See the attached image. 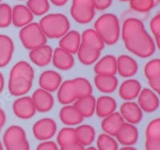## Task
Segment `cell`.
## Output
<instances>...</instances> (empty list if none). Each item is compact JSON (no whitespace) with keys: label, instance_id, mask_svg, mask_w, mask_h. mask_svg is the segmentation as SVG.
<instances>
[{"label":"cell","instance_id":"cell-1","mask_svg":"<svg viewBox=\"0 0 160 150\" xmlns=\"http://www.w3.org/2000/svg\"><path fill=\"white\" fill-rule=\"evenodd\" d=\"M121 31L124 45L130 52L140 58H148L155 53V42L140 19L128 18Z\"/></svg>","mask_w":160,"mask_h":150},{"label":"cell","instance_id":"cell-2","mask_svg":"<svg viewBox=\"0 0 160 150\" xmlns=\"http://www.w3.org/2000/svg\"><path fill=\"white\" fill-rule=\"evenodd\" d=\"M35 71L27 61H18L10 71L8 90L14 96H22L32 87Z\"/></svg>","mask_w":160,"mask_h":150},{"label":"cell","instance_id":"cell-3","mask_svg":"<svg viewBox=\"0 0 160 150\" xmlns=\"http://www.w3.org/2000/svg\"><path fill=\"white\" fill-rule=\"evenodd\" d=\"M95 30L102 38L104 44L113 45L120 37V24L118 17L111 13L101 15L95 23Z\"/></svg>","mask_w":160,"mask_h":150},{"label":"cell","instance_id":"cell-4","mask_svg":"<svg viewBox=\"0 0 160 150\" xmlns=\"http://www.w3.org/2000/svg\"><path fill=\"white\" fill-rule=\"evenodd\" d=\"M39 26L44 35L49 39L62 38L70 29V22L63 14H49L41 18Z\"/></svg>","mask_w":160,"mask_h":150},{"label":"cell","instance_id":"cell-5","mask_svg":"<svg viewBox=\"0 0 160 150\" xmlns=\"http://www.w3.org/2000/svg\"><path fill=\"white\" fill-rule=\"evenodd\" d=\"M19 39L24 48L30 51L47 44V37L37 23H31L22 28L19 31Z\"/></svg>","mask_w":160,"mask_h":150},{"label":"cell","instance_id":"cell-6","mask_svg":"<svg viewBox=\"0 0 160 150\" xmlns=\"http://www.w3.org/2000/svg\"><path fill=\"white\" fill-rule=\"evenodd\" d=\"M2 139L6 150H30L26 132L18 125L9 127L4 132Z\"/></svg>","mask_w":160,"mask_h":150},{"label":"cell","instance_id":"cell-7","mask_svg":"<svg viewBox=\"0 0 160 150\" xmlns=\"http://www.w3.org/2000/svg\"><path fill=\"white\" fill-rule=\"evenodd\" d=\"M95 6L93 0H73L71 15L77 23L86 24L95 16Z\"/></svg>","mask_w":160,"mask_h":150},{"label":"cell","instance_id":"cell-8","mask_svg":"<svg viewBox=\"0 0 160 150\" xmlns=\"http://www.w3.org/2000/svg\"><path fill=\"white\" fill-rule=\"evenodd\" d=\"M57 125L51 118H42L34 124L32 128L33 135L41 141H49L56 133Z\"/></svg>","mask_w":160,"mask_h":150},{"label":"cell","instance_id":"cell-9","mask_svg":"<svg viewBox=\"0 0 160 150\" xmlns=\"http://www.w3.org/2000/svg\"><path fill=\"white\" fill-rule=\"evenodd\" d=\"M12 108L14 114L20 119L23 120L31 119L36 112V108L31 97L27 96H22L15 100V102L13 103Z\"/></svg>","mask_w":160,"mask_h":150},{"label":"cell","instance_id":"cell-10","mask_svg":"<svg viewBox=\"0 0 160 150\" xmlns=\"http://www.w3.org/2000/svg\"><path fill=\"white\" fill-rule=\"evenodd\" d=\"M138 104L142 111L153 112L159 107V99L152 89L145 88L141 89L138 96Z\"/></svg>","mask_w":160,"mask_h":150},{"label":"cell","instance_id":"cell-11","mask_svg":"<svg viewBox=\"0 0 160 150\" xmlns=\"http://www.w3.org/2000/svg\"><path fill=\"white\" fill-rule=\"evenodd\" d=\"M115 137L121 145L124 146H132L138 141V130L132 124L124 122Z\"/></svg>","mask_w":160,"mask_h":150},{"label":"cell","instance_id":"cell-12","mask_svg":"<svg viewBox=\"0 0 160 150\" xmlns=\"http://www.w3.org/2000/svg\"><path fill=\"white\" fill-rule=\"evenodd\" d=\"M33 103L35 104L36 111L40 112H47L51 109L54 106V97L51 92L38 88L35 90L32 96H31Z\"/></svg>","mask_w":160,"mask_h":150},{"label":"cell","instance_id":"cell-13","mask_svg":"<svg viewBox=\"0 0 160 150\" xmlns=\"http://www.w3.org/2000/svg\"><path fill=\"white\" fill-rule=\"evenodd\" d=\"M120 114L128 123L135 125L142 119V111L137 103L134 101H127L120 107Z\"/></svg>","mask_w":160,"mask_h":150},{"label":"cell","instance_id":"cell-14","mask_svg":"<svg viewBox=\"0 0 160 150\" xmlns=\"http://www.w3.org/2000/svg\"><path fill=\"white\" fill-rule=\"evenodd\" d=\"M38 84L42 89L50 92H55L62 84V76L57 71L47 70L40 75Z\"/></svg>","mask_w":160,"mask_h":150},{"label":"cell","instance_id":"cell-15","mask_svg":"<svg viewBox=\"0 0 160 150\" xmlns=\"http://www.w3.org/2000/svg\"><path fill=\"white\" fill-rule=\"evenodd\" d=\"M52 62L53 65L58 69L68 71L71 69L74 66L75 59L72 54L58 47L53 51Z\"/></svg>","mask_w":160,"mask_h":150},{"label":"cell","instance_id":"cell-16","mask_svg":"<svg viewBox=\"0 0 160 150\" xmlns=\"http://www.w3.org/2000/svg\"><path fill=\"white\" fill-rule=\"evenodd\" d=\"M138 69L136 60L128 55H121L117 59V72L122 77L128 78L135 75Z\"/></svg>","mask_w":160,"mask_h":150},{"label":"cell","instance_id":"cell-17","mask_svg":"<svg viewBox=\"0 0 160 150\" xmlns=\"http://www.w3.org/2000/svg\"><path fill=\"white\" fill-rule=\"evenodd\" d=\"M53 50L49 45H42L35 49L31 50L29 52V58L35 65L39 67H45L52 60Z\"/></svg>","mask_w":160,"mask_h":150},{"label":"cell","instance_id":"cell-18","mask_svg":"<svg viewBox=\"0 0 160 150\" xmlns=\"http://www.w3.org/2000/svg\"><path fill=\"white\" fill-rule=\"evenodd\" d=\"M34 15L29 8L22 4H18L12 8V23L17 28H23L31 23Z\"/></svg>","mask_w":160,"mask_h":150},{"label":"cell","instance_id":"cell-19","mask_svg":"<svg viewBox=\"0 0 160 150\" xmlns=\"http://www.w3.org/2000/svg\"><path fill=\"white\" fill-rule=\"evenodd\" d=\"M59 118L64 125L74 126L79 125L84 117L74 105L67 104L60 110Z\"/></svg>","mask_w":160,"mask_h":150},{"label":"cell","instance_id":"cell-20","mask_svg":"<svg viewBox=\"0 0 160 150\" xmlns=\"http://www.w3.org/2000/svg\"><path fill=\"white\" fill-rule=\"evenodd\" d=\"M94 69L96 75H115L117 73V59L113 55H105L96 63Z\"/></svg>","mask_w":160,"mask_h":150},{"label":"cell","instance_id":"cell-21","mask_svg":"<svg viewBox=\"0 0 160 150\" xmlns=\"http://www.w3.org/2000/svg\"><path fill=\"white\" fill-rule=\"evenodd\" d=\"M141 91V84L137 80H127L118 88V94L122 100L131 101L137 98Z\"/></svg>","mask_w":160,"mask_h":150},{"label":"cell","instance_id":"cell-22","mask_svg":"<svg viewBox=\"0 0 160 150\" xmlns=\"http://www.w3.org/2000/svg\"><path fill=\"white\" fill-rule=\"evenodd\" d=\"M59 48L68 51L71 54L77 53L81 45V35L75 30L69 31L62 38H60Z\"/></svg>","mask_w":160,"mask_h":150},{"label":"cell","instance_id":"cell-23","mask_svg":"<svg viewBox=\"0 0 160 150\" xmlns=\"http://www.w3.org/2000/svg\"><path fill=\"white\" fill-rule=\"evenodd\" d=\"M124 124V120L119 112H114L108 116L104 117L101 123V127L105 133L114 137Z\"/></svg>","mask_w":160,"mask_h":150},{"label":"cell","instance_id":"cell-24","mask_svg":"<svg viewBox=\"0 0 160 150\" xmlns=\"http://www.w3.org/2000/svg\"><path fill=\"white\" fill-rule=\"evenodd\" d=\"M14 42L8 35H0V68L7 66L14 53Z\"/></svg>","mask_w":160,"mask_h":150},{"label":"cell","instance_id":"cell-25","mask_svg":"<svg viewBox=\"0 0 160 150\" xmlns=\"http://www.w3.org/2000/svg\"><path fill=\"white\" fill-rule=\"evenodd\" d=\"M58 100L60 104L67 105L77 100L76 92L72 80L62 82L58 90Z\"/></svg>","mask_w":160,"mask_h":150},{"label":"cell","instance_id":"cell-26","mask_svg":"<svg viewBox=\"0 0 160 150\" xmlns=\"http://www.w3.org/2000/svg\"><path fill=\"white\" fill-rule=\"evenodd\" d=\"M116 106V101L114 98L109 96H102L96 101L95 112L98 116L104 118L115 112Z\"/></svg>","mask_w":160,"mask_h":150},{"label":"cell","instance_id":"cell-27","mask_svg":"<svg viewBox=\"0 0 160 150\" xmlns=\"http://www.w3.org/2000/svg\"><path fill=\"white\" fill-rule=\"evenodd\" d=\"M94 82L98 91L103 93H111L118 87V79L115 75H96Z\"/></svg>","mask_w":160,"mask_h":150},{"label":"cell","instance_id":"cell-28","mask_svg":"<svg viewBox=\"0 0 160 150\" xmlns=\"http://www.w3.org/2000/svg\"><path fill=\"white\" fill-rule=\"evenodd\" d=\"M96 100L93 95L87 96L76 100L74 103V106L79 111L83 117H91L95 112Z\"/></svg>","mask_w":160,"mask_h":150},{"label":"cell","instance_id":"cell-29","mask_svg":"<svg viewBox=\"0 0 160 150\" xmlns=\"http://www.w3.org/2000/svg\"><path fill=\"white\" fill-rule=\"evenodd\" d=\"M78 60L84 65H91L99 59L100 51L81 44L77 51Z\"/></svg>","mask_w":160,"mask_h":150},{"label":"cell","instance_id":"cell-30","mask_svg":"<svg viewBox=\"0 0 160 150\" xmlns=\"http://www.w3.org/2000/svg\"><path fill=\"white\" fill-rule=\"evenodd\" d=\"M81 44L91 47L100 51L103 49L104 45H105L103 40L97 33L96 31L91 28L87 29L83 31V33L81 35Z\"/></svg>","mask_w":160,"mask_h":150},{"label":"cell","instance_id":"cell-31","mask_svg":"<svg viewBox=\"0 0 160 150\" xmlns=\"http://www.w3.org/2000/svg\"><path fill=\"white\" fill-rule=\"evenodd\" d=\"M76 139L83 146H89L95 140V131L91 125H82L75 128Z\"/></svg>","mask_w":160,"mask_h":150},{"label":"cell","instance_id":"cell-32","mask_svg":"<svg viewBox=\"0 0 160 150\" xmlns=\"http://www.w3.org/2000/svg\"><path fill=\"white\" fill-rule=\"evenodd\" d=\"M72 80L76 92L77 100L87 96L92 95V85L88 79L83 77H77Z\"/></svg>","mask_w":160,"mask_h":150},{"label":"cell","instance_id":"cell-33","mask_svg":"<svg viewBox=\"0 0 160 150\" xmlns=\"http://www.w3.org/2000/svg\"><path fill=\"white\" fill-rule=\"evenodd\" d=\"M76 141L75 128H71V127H66V128H62L57 136V142L60 147L70 145Z\"/></svg>","mask_w":160,"mask_h":150},{"label":"cell","instance_id":"cell-34","mask_svg":"<svg viewBox=\"0 0 160 150\" xmlns=\"http://www.w3.org/2000/svg\"><path fill=\"white\" fill-rule=\"evenodd\" d=\"M116 140L107 133L100 134L97 139V148L98 150H118Z\"/></svg>","mask_w":160,"mask_h":150},{"label":"cell","instance_id":"cell-35","mask_svg":"<svg viewBox=\"0 0 160 150\" xmlns=\"http://www.w3.org/2000/svg\"><path fill=\"white\" fill-rule=\"evenodd\" d=\"M27 7L32 12L33 15H42L50 9L48 0H28Z\"/></svg>","mask_w":160,"mask_h":150},{"label":"cell","instance_id":"cell-36","mask_svg":"<svg viewBox=\"0 0 160 150\" xmlns=\"http://www.w3.org/2000/svg\"><path fill=\"white\" fill-rule=\"evenodd\" d=\"M158 2V0H130V7L136 12L148 13Z\"/></svg>","mask_w":160,"mask_h":150},{"label":"cell","instance_id":"cell-37","mask_svg":"<svg viewBox=\"0 0 160 150\" xmlns=\"http://www.w3.org/2000/svg\"><path fill=\"white\" fill-rule=\"evenodd\" d=\"M144 74L147 79H154L155 77L160 75V59H153L148 61L144 67Z\"/></svg>","mask_w":160,"mask_h":150},{"label":"cell","instance_id":"cell-38","mask_svg":"<svg viewBox=\"0 0 160 150\" xmlns=\"http://www.w3.org/2000/svg\"><path fill=\"white\" fill-rule=\"evenodd\" d=\"M12 23V8L8 3H0V28H7Z\"/></svg>","mask_w":160,"mask_h":150},{"label":"cell","instance_id":"cell-39","mask_svg":"<svg viewBox=\"0 0 160 150\" xmlns=\"http://www.w3.org/2000/svg\"><path fill=\"white\" fill-rule=\"evenodd\" d=\"M146 139H160V118L151 121L146 128Z\"/></svg>","mask_w":160,"mask_h":150},{"label":"cell","instance_id":"cell-40","mask_svg":"<svg viewBox=\"0 0 160 150\" xmlns=\"http://www.w3.org/2000/svg\"><path fill=\"white\" fill-rule=\"evenodd\" d=\"M149 27L154 36L160 35V11L152 17L150 21Z\"/></svg>","mask_w":160,"mask_h":150},{"label":"cell","instance_id":"cell-41","mask_svg":"<svg viewBox=\"0 0 160 150\" xmlns=\"http://www.w3.org/2000/svg\"><path fill=\"white\" fill-rule=\"evenodd\" d=\"M36 150H58V148L54 141H44L37 146Z\"/></svg>","mask_w":160,"mask_h":150},{"label":"cell","instance_id":"cell-42","mask_svg":"<svg viewBox=\"0 0 160 150\" xmlns=\"http://www.w3.org/2000/svg\"><path fill=\"white\" fill-rule=\"evenodd\" d=\"M146 150H160V139H146Z\"/></svg>","mask_w":160,"mask_h":150},{"label":"cell","instance_id":"cell-43","mask_svg":"<svg viewBox=\"0 0 160 150\" xmlns=\"http://www.w3.org/2000/svg\"><path fill=\"white\" fill-rule=\"evenodd\" d=\"M95 8L98 11H104L108 9L112 3V0H93Z\"/></svg>","mask_w":160,"mask_h":150},{"label":"cell","instance_id":"cell-44","mask_svg":"<svg viewBox=\"0 0 160 150\" xmlns=\"http://www.w3.org/2000/svg\"><path fill=\"white\" fill-rule=\"evenodd\" d=\"M148 82L153 91L160 96V75L155 77L154 79L149 80Z\"/></svg>","mask_w":160,"mask_h":150},{"label":"cell","instance_id":"cell-45","mask_svg":"<svg viewBox=\"0 0 160 150\" xmlns=\"http://www.w3.org/2000/svg\"><path fill=\"white\" fill-rule=\"evenodd\" d=\"M60 150H84V146L78 141L70 144L68 145H64L61 147Z\"/></svg>","mask_w":160,"mask_h":150},{"label":"cell","instance_id":"cell-46","mask_svg":"<svg viewBox=\"0 0 160 150\" xmlns=\"http://www.w3.org/2000/svg\"><path fill=\"white\" fill-rule=\"evenodd\" d=\"M6 122V114L5 112L2 108H0V131L2 129V128L3 127V125H5Z\"/></svg>","mask_w":160,"mask_h":150},{"label":"cell","instance_id":"cell-47","mask_svg":"<svg viewBox=\"0 0 160 150\" xmlns=\"http://www.w3.org/2000/svg\"><path fill=\"white\" fill-rule=\"evenodd\" d=\"M51 3L57 7H62L68 3V0H50Z\"/></svg>","mask_w":160,"mask_h":150},{"label":"cell","instance_id":"cell-48","mask_svg":"<svg viewBox=\"0 0 160 150\" xmlns=\"http://www.w3.org/2000/svg\"><path fill=\"white\" fill-rule=\"evenodd\" d=\"M4 84H5V81H4V77H3V75H2V74L0 72V93H1L2 90H3Z\"/></svg>","mask_w":160,"mask_h":150},{"label":"cell","instance_id":"cell-49","mask_svg":"<svg viewBox=\"0 0 160 150\" xmlns=\"http://www.w3.org/2000/svg\"><path fill=\"white\" fill-rule=\"evenodd\" d=\"M119 150H138V149L133 146H124L122 147V148H120Z\"/></svg>","mask_w":160,"mask_h":150},{"label":"cell","instance_id":"cell-50","mask_svg":"<svg viewBox=\"0 0 160 150\" xmlns=\"http://www.w3.org/2000/svg\"><path fill=\"white\" fill-rule=\"evenodd\" d=\"M155 44H156L157 47H158V49L160 50V35L155 37Z\"/></svg>","mask_w":160,"mask_h":150},{"label":"cell","instance_id":"cell-51","mask_svg":"<svg viewBox=\"0 0 160 150\" xmlns=\"http://www.w3.org/2000/svg\"><path fill=\"white\" fill-rule=\"evenodd\" d=\"M84 150H98V148H95V147H92V146H91V147H88V148H87L85 149V148H84Z\"/></svg>","mask_w":160,"mask_h":150},{"label":"cell","instance_id":"cell-52","mask_svg":"<svg viewBox=\"0 0 160 150\" xmlns=\"http://www.w3.org/2000/svg\"><path fill=\"white\" fill-rule=\"evenodd\" d=\"M0 150H4L3 145H2V142H1V141H0Z\"/></svg>","mask_w":160,"mask_h":150},{"label":"cell","instance_id":"cell-53","mask_svg":"<svg viewBox=\"0 0 160 150\" xmlns=\"http://www.w3.org/2000/svg\"><path fill=\"white\" fill-rule=\"evenodd\" d=\"M120 1H122V2H126V1H130V0H120Z\"/></svg>","mask_w":160,"mask_h":150},{"label":"cell","instance_id":"cell-54","mask_svg":"<svg viewBox=\"0 0 160 150\" xmlns=\"http://www.w3.org/2000/svg\"><path fill=\"white\" fill-rule=\"evenodd\" d=\"M158 2H159V3H160V0H158Z\"/></svg>","mask_w":160,"mask_h":150},{"label":"cell","instance_id":"cell-55","mask_svg":"<svg viewBox=\"0 0 160 150\" xmlns=\"http://www.w3.org/2000/svg\"><path fill=\"white\" fill-rule=\"evenodd\" d=\"M0 3H1V0H0Z\"/></svg>","mask_w":160,"mask_h":150}]
</instances>
